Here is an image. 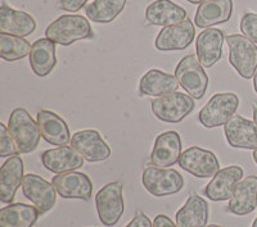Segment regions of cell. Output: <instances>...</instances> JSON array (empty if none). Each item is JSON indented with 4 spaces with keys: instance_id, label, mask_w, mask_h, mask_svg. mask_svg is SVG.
Returning a JSON list of instances; mask_svg holds the SVG:
<instances>
[{
    "instance_id": "36",
    "label": "cell",
    "mask_w": 257,
    "mask_h": 227,
    "mask_svg": "<svg viewBox=\"0 0 257 227\" xmlns=\"http://www.w3.org/2000/svg\"><path fill=\"white\" fill-rule=\"evenodd\" d=\"M187 2H189V3L192 4H202L205 3V2H207V0H187Z\"/></svg>"
},
{
    "instance_id": "23",
    "label": "cell",
    "mask_w": 257,
    "mask_h": 227,
    "mask_svg": "<svg viewBox=\"0 0 257 227\" xmlns=\"http://www.w3.org/2000/svg\"><path fill=\"white\" fill-rule=\"evenodd\" d=\"M146 20L155 26H173L187 20V12L171 0H156L147 7Z\"/></svg>"
},
{
    "instance_id": "24",
    "label": "cell",
    "mask_w": 257,
    "mask_h": 227,
    "mask_svg": "<svg viewBox=\"0 0 257 227\" xmlns=\"http://www.w3.org/2000/svg\"><path fill=\"white\" fill-rule=\"evenodd\" d=\"M233 13L231 0H207L199 4L194 22L199 29H208L215 25L228 22Z\"/></svg>"
},
{
    "instance_id": "15",
    "label": "cell",
    "mask_w": 257,
    "mask_h": 227,
    "mask_svg": "<svg viewBox=\"0 0 257 227\" xmlns=\"http://www.w3.org/2000/svg\"><path fill=\"white\" fill-rule=\"evenodd\" d=\"M181 155V139L176 131L162 132L157 136L151 153V163L167 168L179 162Z\"/></svg>"
},
{
    "instance_id": "1",
    "label": "cell",
    "mask_w": 257,
    "mask_h": 227,
    "mask_svg": "<svg viewBox=\"0 0 257 227\" xmlns=\"http://www.w3.org/2000/svg\"><path fill=\"white\" fill-rule=\"evenodd\" d=\"M45 35L56 44L68 47L79 40L93 39L94 31L90 22L82 16L64 15L47 27Z\"/></svg>"
},
{
    "instance_id": "39",
    "label": "cell",
    "mask_w": 257,
    "mask_h": 227,
    "mask_svg": "<svg viewBox=\"0 0 257 227\" xmlns=\"http://www.w3.org/2000/svg\"><path fill=\"white\" fill-rule=\"evenodd\" d=\"M253 160L256 162V164H257V149H254V151H253Z\"/></svg>"
},
{
    "instance_id": "16",
    "label": "cell",
    "mask_w": 257,
    "mask_h": 227,
    "mask_svg": "<svg viewBox=\"0 0 257 227\" xmlns=\"http://www.w3.org/2000/svg\"><path fill=\"white\" fill-rule=\"evenodd\" d=\"M242 177L243 169L239 166H230L220 169L206 186L205 195L213 201L230 199Z\"/></svg>"
},
{
    "instance_id": "7",
    "label": "cell",
    "mask_w": 257,
    "mask_h": 227,
    "mask_svg": "<svg viewBox=\"0 0 257 227\" xmlns=\"http://www.w3.org/2000/svg\"><path fill=\"white\" fill-rule=\"evenodd\" d=\"M142 182L149 194L158 198L176 194L184 186V178L176 169L161 167L144 169Z\"/></svg>"
},
{
    "instance_id": "22",
    "label": "cell",
    "mask_w": 257,
    "mask_h": 227,
    "mask_svg": "<svg viewBox=\"0 0 257 227\" xmlns=\"http://www.w3.org/2000/svg\"><path fill=\"white\" fill-rule=\"evenodd\" d=\"M24 177V160L18 155H12L0 169V200L12 203Z\"/></svg>"
},
{
    "instance_id": "6",
    "label": "cell",
    "mask_w": 257,
    "mask_h": 227,
    "mask_svg": "<svg viewBox=\"0 0 257 227\" xmlns=\"http://www.w3.org/2000/svg\"><path fill=\"white\" fill-rule=\"evenodd\" d=\"M122 183L114 181V182L107 183L96 194V210H98L100 222L104 226H114L123 214L125 201L122 196Z\"/></svg>"
},
{
    "instance_id": "33",
    "label": "cell",
    "mask_w": 257,
    "mask_h": 227,
    "mask_svg": "<svg viewBox=\"0 0 257 227\" xmlns=\"http://www.w3.org/2000/svg\"><path fill=\"white\" fill-rule=\"evenodd\" d=\"M88 0H61L59 6L66 12H79Z\"/></svg>"
},
{
    "instance_id": "8",
    "label": "cell",
    "mask_w": 257,
    "mask_h": 227,
    "mask_svg": "<svg viewBox=\"0 0 257 227\" xmlns=\"http://www.w3.org/2000/svg\"><path fill=\"white\" fill-rule=\"evenodd\" d=\"M152 112L160 121L179 123L194 109V99L184 93H174L152 100Z\"/></svg>"
},
{
    "instance_id": "28",
    "label": "cell",
    "mask_w": 257,
    "mask_h": 227,
    "mask_svg": "<svg viewBox=\"0 0 257 227\" xmlns=\"http://www.w3.org/2000/svg\"><path fill=\"white\" fill-rule=\"evenodd\" d=\"M40 214L38 208L29 204H9L0 210V227H32Z\"/></svg>"
},
{
    "instance_id": "9",
    "label": "cell",
    "mask_w": 257,
    "mask_h": 227,
    "mask_svg": "<svg viewBox=\"0 0 257 227\" xmlns=\"http://www.w3.org/2000/svg\"><path fill=\"white\" fill-rule=\"evenodd\" d=\"M179 166L198 178L213 177L220 171V164L212 151L192 146L183 151L179 158Z\"/></svg>"
},
{
    "instance_id": "20",
    "label": "cell",
    "mask_w": 257,
    "mask_h": 227,
    "mask_svg": "<svg viewBox=\"0 0 257 227\" xmlns=\"http://www.w3.org/2000/svg\"><path fill=\"white\" fill-rule=\"evenodd\" d=\"M224 40V34L219 29H206L199 34L196 40V52L197 58L203 67H212L221 59Z\"/></svg>"
},
{
    "instance_id": "18",
    "label": "cell",
    "mask_w": 257,
    "mask_h": 227,
    "mask_svg": "<svg viewBox=\"0 0 257 227\" xmlns=\"http://www.w3.org/2000/svg\"><path fill=\"white\" fill-rule=\"evenodd\" d=\"M38 125L43 139L52 145L66 146L71 143V134L66 121L58 114L50 111L38 112Z\"/></svg>"
},
{
    "instance_id": "17",
    "label": "cell",
    "mask_w": 257,
    "mask_h": 227,
    "mask_svg": "<svg viewBox=\"0 0 257 227\" xmlns=\"http://www.w3.org/2000/svg\"><path fill=\"white\" fill-rule=\"evenodd\" d=\"M41 162L48 171L64 173L81 168L84 166V157L72 146H59L45 150L41 154Z\"/></svg>"
},
{
    "instance_id": "21",
    "label": "cell",
    "mask_w": 257,
    "mask_h": 227,
    "mask_svg": "<svg viewBox=\"0 0 257 227\" xmlns=\"http://www.w3.org/2000/svg\"><path fill=\"white\" fill-rule=\"evenodd\" d=\"M257 208V177L248 176L240 181L229 199L228 212L235 215H245Z\"/></svg>"
},
{
    "instance_id": "27",
    "label": "cell",
    "mask_w": 257,
    "mask_h": 227,
    "mask_svg": "<svg viewBox=\"0 0 257 227\" xmlns=\"http://www.w3.org/2000/svg\"><path fill=\"white\" fill-rule=\"evenodd\" d=\"M208 221V204L197 194H192L187 203L176 213L178 227H206Z\"/></svg>"
},
{
    "instance_id": "35",
    "label": "cell",
    "mask_w": 257,
    "mask_h": 227,
    "mask_svg": "<svg viewBox=\"0 0 257 227\" xmlns=\"http://www.w3.org/2000/svg\"><path fill=\"white\" fill-rule=\"evenodd\" d=\"M153 227H178L173 222V219L166 214H158L153 222Z\"/></svg>"
},
{
    "instance_id": "30",
    "label": "cell",
    "mask_w": 257,
    "mask_h": 227,
    "mask_svg": "<svg viewBox=\"0 0 257 227\" xmlns=\"http://www.w3.org/2000/svg\"><path fill=\"white\" fill-rule=\"evenodd\" d=\"M31 44L24 38L0 34V57L7 62L24 59L31 53Z\"/></svg>"
},
{
    "instance_id": "37",
    "label": "cell",
    "mask_w": 257,
    "mask_h": 227,
    "mask_svg": "<svg viewBox=\"0 0 257 227\" xmlns=\"http://www.w3.org/2000/svg\"><path fill=\"white\" fill-rule=\"evenodd\" d=\"M253 88H254V90H256V93H257V71H256V73H254V76H253Z\"/></svg>"
},
{
    "instance_id": "5",
    "label": "cell",
    "mask_w": 257,
    "mask_h": 227,
    "mask_svg": "<svg viewBox=\"0 0 257 227\" xmlns=\"http://www.w3.org/2000/svg\"><path fill=\"white\" fill-rule=\"evenodd\" d=\"M175 76L181 88L193 99L199 100L205 96L208 86V77L196 56H187L181 59L176 66Z\"/></svg>"
},
{
    "instance_id": "34",
    "label": "cell",
    "mask_w": 257,
    "mask_h": 227,
    "mask_svg": "<svg viewBox=\"0 0 257 227\" xmlns=\"http://www.w3.org/2000/svg\"><path fill=\"white\" fill-rule=\"evenodd\" d=\"M126 227H153V223L144 213L138 212L137 215L133 218V221Z\"/></svg>"
},
{
    "instance_id": "29",
    "label": "cell",
    "mask_w": 257,
    "mask_h": 227,
    "mask_svg": "<svg viewBox=\"0 0 257 227\" xmlns=\"http://www.w3.org/2000/svg\"><path fill=\"white\" fill-rule=\"evenodd\" d=\"M127 0H94L85 9L86 16L96 24H109L123 11Z\"/></svg>"
},
{
    "instance_id": "3",
    "label": "cell",
    "mask_w": 257,
    "mask_h": 227,
    "mask_svg": "<svg viewBox=\"0 0 257 227\" xmlns=\"http://www.w3.org/2000/svg\"><path fill=\"white\" fill-rule=\"evenodd\" d=\"M239 107V98L234 93H220L208 100L198 113L201 125L206 128L226 125L235 116Z\"/></svg>"
},
{
    "instance_id": "10",
    "label": "cell",
    "mask_w": 257,
    "mask_h": 227,
    "mask_svg": "<svg viewBox=\"0 0 257 227\" xmlns=\"http://www.w3.org/2000/svg\"><path fill=\"white\" fill-rule=\"evenodd\" d=\"M52 183L57 192L64 199H81L89 201L93 195V182L82 172L70 171L58 173L53 177Z\"/></svg>"
},
{
    "instance_id": "40",
    "label": "cell",
    "mask_w": 257,
    "mask_h": 227,
    "mask_svg": "<svg viewBox=\"0 0 257 227\" xmlns=\"http://www.w3.org/2000/svg\"><path fill=\"white\" fill-rule=\"evenodd\" d=\"M252 227H257V218L253 221V224H252Z\"/></svg>"
},
{
    "instance_id": "32",
    "label": "cell",
    "mask_w": 257,
    "mask_h": 227,
    "mask_svg": "<svg viewBox=\"0 0 257 227\" xmlns=\"http://www.w3.org/2000/svg\"><path fill=\"white\" fill-rule=\"evenodd\" d=\"M240 31L247 39L257 44V15L245 13L240 20Z\"/></svg>"
},
{
    "instance_id": "4",
    "label": "cell",
    "mask_w": 257,
    "mask_h": 227,
    "mask_svg": "<svg viewBox=\"0 0 257 227\" xmlns=\"http://www.w3.org/2000/svg\"><path fill=\"white\" fill-rule=\"evenodd\" d=\"M229 47V62L243 79H252L257 71V47L244 35L225 38Z\"/></svg>"
},
{
    "instance_id": "2",
    "label": "cell",
    "mask_w": 257,
    "mask_h": 227,
    "mask_svg": "<svg viewBox=\"0 0 257 227\" xmlns=\"http://www.w3.org/2000/svg\"><path fill=\"white\" fill-rule=\"evenodd\" d=\"M8 130L17 144L18 153L26 154L38 148L40 143V127L24 108H17L11 113Z\"/></svg>"
},
{
    "instance_id": "19",
    "label": "cell",
    "mask_w": 257,
    "mask_h": 227,
    "mask_svg": "<svg viewBox=\"0 0 257 227\" xmlns=\"http://www.w3.org/2000/svg\"><path fill=\"white\" fill-rule=\"evenodd\" d=\"M35 30L36 21L31 15L24 11L11 8L6 3L2 4V8H0V32L2 34L26 38L31 35Z\"/></svg>"
},
{
    "instance_id": "13",
    "label": "cell",
    "mask_w": 257,
    "mask_h": 227,
    "mask_svg": "<svg viewBox=\"0 0 257 227\" xmlns=\"http://www.w3.org/2000/svg\"><path fill=\"white\" fill-rule=\"evenodd\" d=\"M194 35H196L194 25L189 18H187L180 24L164 27L161 30L155 41V45L161 52L183 50L192 44Z\"/></svg>"
},
{
    "instance_id": "41",
    "label": "cell",
    "mask_w": 257,
    "mask_h": 227,
    "mask_svg": "<svg viewBox=\"0 0 257 227\" xmlns=\"http://www.w3.org/2000/svg\"><path fill=\"white\" fill-rule=\"evenodd\" d=\"M206 227H224V226H217V224H210V226H206Z\"/></svg>"
},
{
    "instance_id": "12",
    "label": "cell",
    "mask_w": 257,
    "mask_h": 227,
    "mask_svg": "<svg viewBox=\"0 0 257 227\" xmlns=\"http://www.w3.org/2000/svg\"><path fill=\"white\" fill-rule=\"evenodd\" d=\"M22 191L24 195L40 210L41 214L52 209L56 204L57 190L54 185L34 173H29L24 177Z\"/></svg>"
},
{
    "instance_id": "38",
    "label": "cell",
    "mask_w": 257,
    "mask_h": 227,
    "mask_svg": "<svg viewBox=\"0 0 257 227\" xmlns=\"http://www.w3.org/2000/svg\"><path fill=\"white\" fill-rule=\"evenodd\" d=\"M253 121L257 123V105L253 107Z\"/></svg>"
},
{
    "instance_id": "26",
    "label": "cell",
    "mask_w": 257,
    "mask_h": 227,
    "mask_svg": "<svg viewBox=\"0 0 257 227\" xmlns=\"http://www.w3.org/2000/svg\"><path fill=\"white\" fill-rule=\"evenodd\" d=\"M56 64V43L48 38L36 40L30 53V66L34 73L38 77H45L54 70Z\"/></svg>"
},
{
    "instance_id": "25",
    "label": "cell",
    "mask_w": 257,
    "mask_h": 227,
    "mask_svg": "<svg viewBox=\"0 0 257 227\" xmlns=\"http://www.w3.org/2000/svg\"><path fill=\"white\" fill-rule=\"evenodd\" d=\"M180 84L175 75L162 72L160 70H151L139 82V93L148 96H166L176 93Z\"/></svg>"
},
{
    "instance_id": "31",
    "label": "cell",
    "mask_w": 257,
    "mask_h": 227,
    "mask_svg": "<svg viewBox=\"0 0 257 227\" xmlns=\"http://www.w3.org/2000/svg\"><path fill=\"white\" fill-rule=\"evenodd\" d=\"M18 149L15 139L9 132L8 127L4 123H0V157H11L17 155Z\"/></svg>"
},
{
    "instance_id": "11",
    "label": "cell",
    "mask_w": 257,
    "mask_h": 227,
    "mask_svg": "<svg viewBox=\"0 0 257 227\" xmlns=\"http://www.w3.org/2000/svg\"><path fill=\"white\" fill-rule=\"evenodd\" d=\"M71 146L88 162H103L111 157V148L95 130H82L73 134Z\"/></svg>"
},
{
    "instance_id": "14",
    "label": "cell",
    "mask_w": 257,
    "mask_h": 227,
    "mask_svg": "<svg viewBox=\"0 0 257 227\" xmlns=\"http://www.w3.org/2000/svg\"><path fill=\"white\" fill-rule=\"evenodd\" d=\"M224 134L229 145L237 149H257V123L235 116L224 125Z\"/></svg>"
}]
</instances>
